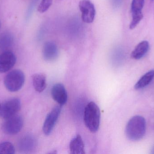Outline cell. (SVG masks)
Listing matches in <instances>:
<instances>
[{
  "instance_id": "cell-22",
  "label": "cell",
  "mask_w": 154,
  "mask_h": 154,
  "mask_svg": "<svg viewBox=\"0 0 154 154\" xmlns=\"http://www.w3.org/2000/svg\"><path fill=\"white\" fill-rule=\"evenodd\" d=\"M151 153L154 154V146L153 147H152V152H151Z\"/></svg>"
},
{
  "instance_id": "cell-8",
  "label": "cell",
  "mask_w": 154,
  "mask_h": 154,
  "mask_svg": "<svg viewBox=\"0 0 154 154\" xmlns=\"http://www.w3.org/2000/svg\"><path fill=\"white\" fill-rule=\"evenodd\" d=\"M61 111V107L59 106L54 107L48 114L43 124V133L46 135H49L55 127Z\"/></svg>"
},
{
  "instance_id": "cell-13",
  "label": "cell",
  "mask_w": 154,
  "mask_h": 154,
  "mask_svg": "<svg viewBox=\"0 0 154 154\" xmlns=\"http://www.w3.org/2000/svg\"><path fill=\"white\" fill-rule=\"evenodd\" d=\"M150 49V44L147 41H143L137 44L131 53V58L139 60L144 57Z\"/></svg>"
},
{
  "instance_id": "cell-4",
  "label": "cell",
  "mask_w": 154,
  "mask_h": 154,
  "mask_svg": "<svg viewBox=\"0 0 154 154\" xmlns=\"http://www.w3.org/2000/svg\"><path fill=\"white\" fill-rule=\"evenodd\" d=\"M5 119L2 125V130L5 134L14 135L17 134L21 130L23 120L21 116L15 115Z\"/></svg>"
},
{
  "instance_id": "cell-19",
  "label": "cell",
  "mask_w": 154,
  "mask_h": 154,
  "mask_svg": "<svg viewBox=\"0 0 154 154\" xmlns=\"http://www.w3.org/2000/svg\"><path fill=\"white\" fill-rule=\"evenodd\" d=\"M53 2V0H42L38 6V11L41 13H43L48 10Z\"/></svg>"
},
{
  "instance_id": "cell-2",
  "label": "cell",
  "mask_w": 154,
  "mask_h": 154,
  "mask_svg": "<svg viewBox=\"0 0 154 154\" xmlns=\"http://www.w3.org/2000/svg\"><path fill=\"white\" fill-rule=\"evenodd\" d=\"M84 122L88 129L92 133H96L99 128L100 112L98 106L94 102H90L85 106L84 111Z\"/></svg>"
},
{
  "instance_id": "cell-16",
  "label": "cell",
  "mask_w": 154,
  "mask_h": 154,
  "mask_svg": "<svg viewBox=\"0 0 154 154\" xmlns=\"http://www.w3.org/2000/svg\"><path fill=\"white\" fill-rule=\"evenodd\" d=\"M154 77V70H152L143 75L140 79L136 83L134 88L136 90H140L148 86Z\"/></svg>"
},
{
  "instance_id": "cell-9",
  "label": "cell",
  "mask_w": 154,
  "mask_h": 154,
  "mask_svg": "<svg viewBox=\"0 0 154 154\" xmlns=\"http://www.w3.org/2000/svg\"><path fill=\"white\" fill-rule=\"evenodd\" d=\"M16 58L13 52L5 51L0 54V73H5L15 65Z\"/></svg>"
},
{
  "instance_id": "cell-21",
  "label": "cell",
  "mask_w": 154,
  "mask_h": 154,
  "mask_svg": "<svg viewBox=\"0 0 154 154\" xmlns=\"http://www.w3.org/2000/svg\"><path fill=\"white\" fill-rule=\"evenodd\" d=\"M112 5L115 8H119L121 5L123 0H111Z\"/></svg>"
},
{
  "instance_id": "cell-18",
  "label": "cell",
  "mask_w": 154,
  "mask_h": 154,
  "mask_svg": "<svg viewBox=\"0 0 154 154\" xmlns=\"http://www.w3.org/2000/svg\"><path fill=\"white\" fill-rule=\"evenodd\" d=\"M15 153V148L11 143L3 142L0 143V154H13Z\"/></svg>"
},
{
  "instance_id": "cell-6",
  "label": "cell",
  "mask_w": 154,
  "mask_h": 154,
  "mask_svg": "<svg viewBox=\"0 0 154 154\" xmlns=\"http://www.w3.org/2000/svg\"><path fill=\"white\" fill-rule=\"evenodd\" d=\"M79 8L82 21L86 23L93 22L96 15L94 4L90 0H81L79 3Z\"/></svg>"
},
{
  "instance_id": "cell-11",
  "label": "cell",
  "mask_w": 154,
  "mask_h": 154,
  "mask_svg": "<svg viewBox=\"0 0 154 154\" xmlns=\"http://www.w3.org/2000/svg\"><path fill=\"white\" fill-rule=\"evenodd\" d=\"M44 59L47 61L56 60L59 56V50L56 43L52 42H47L44 43L42 49Z\"/></svg>"
},
{
  "instance_id": "cell-7",
  "label": "cell",
  "mask_w": 154,
  "mask_h": 154,
  "mask_svg": "<svg viewBox=\"0 0 154 154\" xmlns=\"http://www.w3.org/2000/svg\"><path fill=\"white\" fill-rule=\"evenodd\" d=\"M145 0H133L131 4L132 20L129 28L133 30L136 27L143 17L142 11L144 5Z\"/></svg>"
},
{
  "instance_id": "cell-20",
  "label": "cell",
  "mask_w": 154,
  "mask_h": 154,
  "mask_svg": "<svg viewBox=\"0 0 154 154\" xmlns=\"http://www.w3.org/2000/svg\"><path fill=\"white\" fill-rule=\"evenodd\" d=\"M37 1V0H32V1L29 7V10H28V12H27V14L26 15V16H27V19H28V18H29L32 12L33 8L35 7Z\"/></svg>"
},
{
  "instance_id": "cell-1",
  "label": "cell",
  "mask_w": 154,
  "mask_h": 154,
  "mask_svg": "<svg viewBox=\"0 0 154 154\" xmlns=\"http://www.w3.org/2000/svg\"><path fill=\"white\" fill-rule=\"evenodd\" d=\"M146 128V121L144 118L135 116L129 120L126 127L127 137L131 141H139L145 135Z\"/></svg>"
},
{
  "instance_id": "cell-5",
  "label": "cell",
  "mask_w": 154,
  "mask_h": 154,
  "mask_svg": "<svg viewBox=\"0 0 154 154\" xmlns=\"http://www.w3.org/2000/svg\"><path fill=\"white\" fill-rule=\"evenodd\" d=\"M21 102L18 98H12L1 105L0 117L2 118H8L16 115L20 109Z\"/></svg>"
},
{
  "instance_id": "cell-23",
  "label": "cell",
  "mask_w": 154,
  "mask_h": 154,
  "mask_svg": "<svg viewBox=\"0 0 154 154\" xmlns=\"http://www.w3.org/2000/svg\"><path fill=\"white\" fill-rule=\"evenodd\" d=\"M1 22H0V29H1Z\"/></svg>"
},
{
  "instance_id": "cell-24",
  "label": "cell",
  "mask_w": 154,
  "mask_h": 154,
  "mask_svg": "<svg viewBox=\"0 0 154 154\" xmlns=\"http://www.w3.org/2000/svg\"><path fill=\"white\" fill-rule=\"evenodd\" d=\"M0 107H1V105H0Z\"/></svg>"
},
{
  "instance_id": "cell-12",
  "label": "cell",
  "mask_w": 154,
  "mask_h": 154,
  "mask_svg": "<svg viewBox=\"0 0 154 154\" xmlns=\"http://www.w3.org/2000/svg\"><path fill=\"white\" fill-rule=\"evenodd\" d=\"M37 145V141L33 136L27 135L23 137L19 143L20 151L28 152L35 149Z\"/></svg>"
},
{
  "instance_id": "cell-15",
  "label": "cell",
  "mask_w": 154,
  "mask_h": 154,
  "mask_svg": "<svg viewBox=\"0 0 154 154\" xmlns=\"http://www.w3.org/2000/svg\"><path fill=\"white\" fill-rule=\"evenodd\" d=\"M32 84L36 91L42 92L47 86V80L45 74L43 73H36L32 76Z\"/></svg>"
},
{
  "instance_id": "cell-25",
  "label": "cell",
  "mask_w": 154,
  "mask_h": 154,
  "mask_svg": "<svg viewBox=\"0 0 154 154\" xmlns=\"http://www.w3.org/2000/svg\"><path fill=\"white\" fill-rule=\"evenodd\" d=\"M152 1H153V0H152Z\"/></svg>"
},
{
  "instance_id": "cell-17",
  "label": "cell",
  "mask_w": 154,
  "mask_h": 154,
  "mask_svg": "<svg viewBox=\"0 0 154 154\" xmlns=\"http://www.w3.org/2000/svg\"><path fill=\"white\" fill-rule=\"evenodd\" d=\"M13 37L9 33L0 35V49H5L11 46L13 42Z\"/></svg>"
},
{
  "instance_id": "cell-10",
  "label": "cell",
  "mask_w": 154,
  "mask_h": 154,
  "mask_svg": "<svg viewBox=\"0 0 154 154\" xmlns=\"http://www.w3.org/2000/svg\"><path fill=\"white\" fill-rule=\"evenodd\" d=\"M51 96L55 101L60 105H65L68 99V94L64 85L57 83L51 88Z\"/></svg>"
},
{
  "instance_id": "cell-3",
  "label": "cell",
  "mask_w": 154,
  "mask_h": 154,
  "mask_svg": "<svg viewBox=\"0 0 154 154\" xmlns=\"http://www.w3.org/2000/svg\"><path fill=\"white\" fill-rule=\"evenodd\" d=\"M25 82L24 73L20 70H14L9 72L4 79V85L10 92H16L20 90Z\"/></svg>"
},
{
  "instance_id": "cell-14",
  "label": "cell",
  "mask_w": 154,
  "mask_h": 154,
  "mask_svg": "<svg viewBox=\"0 0 154 154\" xmlns=\"http://www.w3.org/2000/svg\"><path fill=\"white\" fill-rule=\"evenodd\" d=\"M69 150L71 154L85 153L84 142L80 135H78L71 140L69 144Z\"/></svg>"
}]
</instances>
